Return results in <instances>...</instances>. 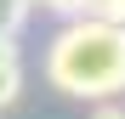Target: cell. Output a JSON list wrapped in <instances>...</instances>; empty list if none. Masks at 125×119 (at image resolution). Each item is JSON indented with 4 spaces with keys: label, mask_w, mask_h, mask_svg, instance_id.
I'll return each instance as SVG.
<instances>
[{
    "label": "cell",
    "mask_w": 125,
    "mask_h": 119,
    "mask_svg": "<svg viewBox=\"0 0 125 119\" xmlns=\"http://www.w3.org/2000/svg\"><path fill=\"white\" fill-rule=\"evenodd\" d=\"M46 85L74 102H114L125 91V28L74 17L46 46Z\"/></svg>",
    "instance_id": "obj_1"
},
{
    "label": "cell",
    "mask_w": 125,
    "mask_h": 119,
    "mask_svg": "<svg viewBox=\"0 0 125 119\" xmlns=\"http://www.w3.org/2000/svg\"><path fill=\"white\" fill-rule=\"evenodd\" d=\"M29 11H34L29 0H0V34H11V40H17V28L29 23Z\"/></svg>",
    "instance_id": "obj_2"
},
{
    "label": "cell",
    "mask_w": 125,
    "mask_h": 119,
    "mask_svg": "<svg viewBox=\"0 0 125 119\" xmlns=\"http://www.w3.org/2000/svg\"><path fill=\"white\" fill-rule=\"evenodd\" d=\"M17 96H23V63H11V68H0V113H6Z\"/></svg>",
    "instance_id": "obj_3"
},
{
    "label": "cell",
    "mask_w": 125,
    "mask_h": 119,
    "mask_svg": "<svg viewBox=\"0 0 125 119\" xmlns=\"http://www.w3.org/2000/svg\"><path fill=\"white\" fill-rule=\"evenodd\" d=\"M34 6H46L51 17H62V23H74V17L91 11V0H34Z\"/></svg>",
    "instance_id": "obj_4"
},
{
    "label": "cell",
    "mask_w": 125,
    "mask_h": 119,
    "mask_svg": "<svg viewBox=\"0 0 125 119\" xmlns=\"http://www.w3.org/2000/svg\"><path fill=\"white\" fill-rule=\"evenodd\" d=\"M85 17H97V23H114V28H125V0H91V11Z\"/></svg>",
    "instance_id": "obj_5"
},
{
    "label": "cell",
    "mask_w": 125,
    "mask_h": 119,
    "mask_svg": "<svg viewBox=\"0 0 125 119\" xmlns=\"http://www.w3.org/2000/svg\"><path fill=\"white\" fill-rule=\"evenodd\" d=\"M11 63H23V51H17L11 34H0V68H11Z\"/></svg>",
    "instance_id": "obj_6"
},
{
    "label": "cell",
    "mask_w": 125,
    "mask_h": 119,
    "mask_svg": "<svg viewBox=\"0 0 125 119\" xmlns=\"http://www.w3.org/2000/svg\"><path fill=\"white\" fill-rule=\"evenodd\" d=\"M91 119H125V108H119V102H97V113H91Z\"/></svg>",
    "instance_id": "obj_7"
},
{
    "label": "cell",
    "mask_w": 125,
    "mask_h": 119,
    "mask_svg": "<svg viewBox=\"0 0 125 119\" xmlns=\"http://www.w3.org/2000/svg\"><path fill=\"white\" fill-rule=\"evenodd\" d=\"M29 6H34V0H29Z\"/></svg>",
    "instance_id": "obj_8"
}]
</instances>
